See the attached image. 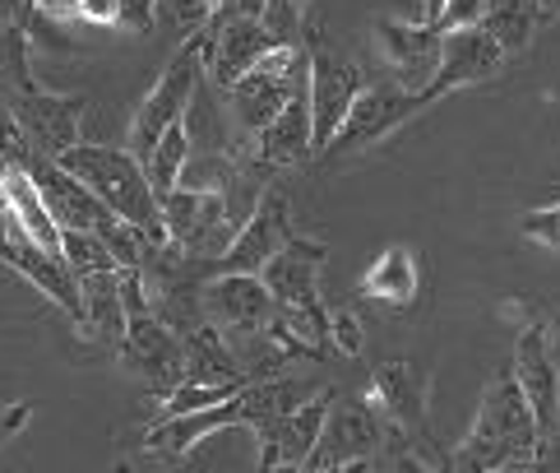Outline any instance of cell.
<instances>
[{
	"instance_id": "6da1fadb",
	"label": "cell",
	"mask_w": 560,
	"mask_h": 473,
	"mask_svg": "<svg viewBox=\"0 0 560 473\" xmlns=\"http://www.w3.org/2000/svg\"><path fill=\"white\" fill-rule=\"evenodd\" d=\"M542 450V431L528 408V394L514 377V362H505L487 381L482 400H477L468 437L454 450V469L458 473H487L500 464H533Z\"/></svg>"
},
{
	"instance_id": "7a4b0ae2",
	"label": "cell",
	"mask_w": 560,
	"mask_h": 473,
	"mask_svg": "<svg viewBox=\"0 0 560 473\" xmlns=\"http://www.w3.org/2000/svg\"><path fill=\"white\" fill-rule=\"evenodd\" d=\"M56 163L103 195V205L116 214V219H126L149 246H172V232H167V219H163V195L153 191L144 163H139L130 149L79 140L74 149H66L61 158H56Z\"/></svg>"
},
{
	"instance_id": "3957f363",
	"label": "cell",
	"mask_w": 560,
	"mask_h": 473,
	"mask_svg": "<svg viewBox=\"0 0 560 473\" xmlns=\"http://www.w3.org/2000/svg\"><path fill=\"white\" fill-rule=\"evenodd\" d=\"M209 79V70H205V47H199V37L190 33L186 43H182V51L167 61V70L158 74V84L149 89V97L139 103V112H135V126H130V153L144 163V158L158 149V140L172 130V126H182L186 122V112H190V103H195V93H199V84Z\"/></svg>"
},
{
	"instance_id": "277c9868",
	"label": "cell",
	"mask_w": 560,
	"mask_h": 473,
	"mask_svg": "<svg viewBox=\"0 0 560 473\" xmlns=\"http://www.w3.org/2000/svg\"><path fill=\"white\" fill-rule=\"evenodd\" d=\"M319 24L306 33V47H311V116H315V149L325 153L338 130H343L352 103L362 97L366 89V70L348 61V56H338L334 47L319 43Z\"/></svg>"
},
{
	"instance_id": "5b68a950",
	"label": "cell",
	"mask_w": 560,
	"mask_h": 473,
	"mask_svg": "<svg viewBox=\"0 0 560 473\" xmlns=\"http://www.w3.org/2000/svg\"><path fill=\"white\" fill-rule=\"evenodd\" d=\"M163 219H167L172 242L186 255H195V261H218L236 236V228L228 219V205L218 191L176 186L172 195H163Z\"/></svg>"
},
{
	"instance_id": "8992f818",
	"label": "cell",
	"mask_w": 560,
	"mask_h": 473,
	"mask_svg": "<svg viewBox=\"0 0 560 473\" xmlns=\"http://www.w3.org/2000/svg\"><path fill=\"white\" fill-rule=\"evenodd\" d=\"M14 122L24 130L33 158H61L66 149L79 145V126H84L89 97L79 93H43V89H14L10 93Z\"/></svg>"
},
{
	"instance_id": "52a82bcc",
	"label": "cell",
	"mask_w": 560,
	"mask_h": 473,
	"mask_svg": "<svg viewBox=\"0 0 560 473\" xmlns=\"http://www.w3.org/2000/svg\"><path fill=\"white\" fill-rule=\"evenodd\" d=\"M0 261H5L14 274H24V279L43 292L47 302H56L74 325H84V298H79V279L66 269L61 255H51L33 242L28 232H19V223L10 219L5 209H0Z\"/></svg>"
},
{
	"instance_id": "ba28073f",
	"label": "cell",
	"mask_w": 560,
	"mask_h": 473,
	"mask_svg": "<svg viewBox=\"0 0 560 473\" xmlns=\"http://www.w3.org/2000/svg\"><path fill=\"white\" fill-rule=\"evenodd\" d=\"M422 107H427L422 97L408 93V89H398V84H366L362 97L352 103L343 130H338V140L325 149V158H352V153L380 145L385 135H394L404 122H412Z\"/></svg>"
},
{
	"instance_id": "9c48e42d",
	"label": "cell",
	"mask_w": 560,
	"mask_h": 473,
	"mask_svg": "<svg viewBox=\"0 0 560 473\" xmlns=\"http://www.w3.org/2000/svg\"><path fill=\"white\" fill-rule=\"evenodd\" d=\"M121 358L135 377H144V385L158 394V400H167V394L186 381V339L167 321H158L153 311L135 315L126 325Z\"/></svg>"
},
{
	"instance_id": "30bf717a",
	"label": "cell",
	"mask_w": 560,
	"mask_h": 473,
	"mask_svg": "<svg viewBox=\"0 0 560 473\" xmlns=\"http://www.w3.org/2000/svg\"><path fill=\"white\" fill-rule=\"evenodd\" d=\"M514 377L528 394V408L537 418L542 441H551L560 431V362H556L547 321H533V325L518 330V339H514Z\"/></svg>"
},
{
	"instance_id": "8fae6325",
	"label": "cell",
	"mask_w": 560,
	"mask_h": 473,
	"mask_svg": "<svg viewBox=\"0 0 560 473\" xmlns=\"http://www.w3.org/2000/svg\"><path fill=\"white\" fill-rule=\"evenodd\" d=\"M380 446H385V423H380V413L362 400V394H357V400H334L325 431H319V446H315L306 469L325 473V469H343L357 460H375Z\"/></svg>"
},
{
	"instance_id": "7c38bea8",
	"label": "cell",
	"mask_w": 560,
	"mask_h": 473,
	"mask_svg": "<svg viewBox=\"0 0 560 473\" xmlns=\"http://www.w3.org/2000/svg\"><path fill=\"white\" fill-rule=\"evenodd\" d=\"M362 400L380 413V423H385L389 431H404V437H412V431L427 427L431 377H427V371H417L408 358H389V362H380L371 371V385H366Z\"/></svg>"
},
{
	"instance_id": "4fadbf2b",
	"label": "cell",
	"mask_w": 560,
	"mask_h": 473,
	"mask_svg": "<svg viewBox=\"0 0 560 473\" xmlns=\"http://www.w3.org/2000/svg\"><path fill=\"white\" fill-rule=\"evenodd\" d=\"M375 47L385 56V66L394 70V84L408 93H427V84L440 70V47L445 33L431 24H408V19H375Z\"/></svg>"
},
{
	"instance_id": "5bb4252c",
	"label": "cell",
	"mask_w": 560,
	"mask_h": 473,
	"mask_svg": "<svg viewBox=\"0 0 560 473\" xmlns=\"http://www.w3.org/2000/svg\"><path fill=\"white\" fill-rule=\"evenodd\" d=\"M292 242V205L283 191H269L259 209L236 228L232 246L218 255V274H265V265Z\"/></svg>"
},
{
	"instance_id": "9a60e30c",
	"label": "cell",
	"mask_w": 560,
	"mask_h": 473,
	"mask_svg": "<svg viewBox=\"0 0 560 473\" xmlns=\"http://www.w3.org/2000/svg\"><path fill=\"white\" fill-rule=\"evenodd\" d=\"M500 66H505V51L495 47V37L477 24V28H454L445 33V47H440V70L435 79L427 84V93H417L422 103H440V97H450L458 89H472L482 84V79H491Z\"/></svg>"
},
{
	"instance_id": "2e32d148",
	"label": "cell",
	"mask_w": 560,
	"mask_h": 473,
	"mask_svg": "<svg viewBox=\"0 0 560 473\" xmlns=\"http://www.w3.org/2000/svg\"><path fill=\"white\" fill-rule=\"evenodd\" d=\"M315 153V116H311V61L292 74V93L283 112L255 135V158L265 168H292Z\"/></svg>"
},
{
	"instance_id": "e0dca14e",
	"label": "cell",
	"mask_w": 560,
	"mask_h": 473,
	"mask_svg": "<svg viewBox=\"0 0 560 473\" xmlns=\"http://www.w3.org/2000/svg\"><path fill=\"white\" fill-rule=\"evenodd\" d=\"M273 292L259 274H213L205 284V315L223 334H259L273 325Z\"/></svg>"
},
{
	"instance_id": "ac0fdd59",
	"label": "cell",
	"mask_w": 560,
	"mask_h": 473,
	"mask_svg": "<svg viewBox=\"0 0 560 473\" xmlns=\"http://www.w3.org/2000/svg\"><path fill=\"white\" fill-rule=\"evenodd\" d=\"M33 176L43 186V200L51 209V219L61 223V232H103L116 214L103 205V195L84 186L74 172H66L56 158H33Z\"/></svg>"
},
{
	"instance_id": "d6986e66",
	"label": "cell",
	"mask_w": 560,
	"mask_h": 473,
	"mask_svg": "<svg viewBox=\"0 0 560 473\" xmlns=\"http://www.w3.org/2000/svg\"><path fill=\"white\" fill-rule=\"evenodd\" d=\"M195 37H199V33H195ZM199 47H205L209 84L228 93L236 79H246L259 61H265V51H273L278 43L269 37V28L259 24V19H232V24L218 28L213 37H199Z\"/></svg>"
},
{
	"instance_id": "ffe728a7",
	"label": "cell",
	"mask_w": 560,
	"mask_h": 473,
	"mask_svg": "<svg viewBox=\"0 0 560 473\" xmlns=\"http://www.w3.org/2000/svg\"><path fill=\"white\" fill-rule=\"evenodd\" d=\"M329 404H334V390L315 394L311 404H302L296 413H288V418L278 423V427L255 431V441H259V473H265V469H278V464L306 469L311 455H315V446H319V431H325Z\"/></svg>"
},
{
	"instance_id": "44dd1931",
	"label": "cell",
	"mask_w": 560,
	"mask_h": 473,
	"mask_svg": "<svg viewBox=\"0 0 560 473\" xmlns=\"http://www.w3.org/2000/svg\"><path fill=\"white\" fill-rule=\"evenodd\" d=\"M228 427H246V408H242V394L218 408H199V413H176V418H158L144 431V450L149 455H163V460H186L190 450L209 437V431H228Z\"/></svg>"
},
{
	"instance_id": "7402d4cb",
	"label": "cell",
	"mask_w": 560,
	"mask_h": 473,
	"mask_svg": "<svg viewBox=\"0 0 560 473\" xmlns=\"http://www.w3.org/2000/svg\"><path fill=\"white\" fill-rule=\"evenodd\" d=\"M325 246L306 242V236H292V242L265 265L259 279L269 284L278 307H325L319 302V269H325Z\"/></svg>"
},
{
	"instance_id": "603a6c76",
	"label": "cell",
	"mask_w": 560,
	"mask_h": 473,
	"mask_svg": "<svg viewBox=\"0 0 560 473\" xmlns=\"http://www.w3.org/2000/svg\"><path fill=\"white\" fill-rule=\"evenodd\" d=\"M0 209H5L10 219L19 223V232H28L43 251H51V255L66 251V232H61V223L51 219V209L43 200V186H37V176H33L28 163H10L5 182H0Z\"/></svg>"
},
{
	"instance_id": "cb8c5ba5",
	"label": "cell",
	"mask_w": 560,
	"mask_h": 473,
	"mask_svg": "<svg viewBox=\"0 0 560 473\" xmlns=\"http://www.w3.org/2000/svg\"><path fill=\"white\" fill-rule=\"evenodd\" d=\"M325 381H311V377H265V381H246L242 385V408H246V427L250 431H269L296 413L302 404H311L315 394H325Z\"/></svg>"
},
{
	"instance_id": "d4e9b609",
	"label": "cell",
	"mask_w": 560,
	"mask_h": 473,
	"mask_svg": "<svg viewBox=\"0 0 560 473\" xmlns=\"http://www.w3.org/2000/svg\"><path fill=\"white\" fill-rule=\"evenodd\" d=\"M296 70H302V66H296ZM292 74L278 79V74H265V70H250L246 79H236V84L228 89V112H232L236 135H242V140H246V135L255 140V135L265 130L278 112H283L288 93H292Z\"/></svg>"
},
{
	"instance_id": "484cf974",
	"label": "cell",
	"mask_w": 560,
	"mask_h": 473,
	"mask_svg": "<svg viewBox=\"0 0 560 473\" xmlns=\"http://www.w3.org/2000/svg\"><path fill=\"white\" fill-rule=\"evenodd\" d=\"M417 288H422V269H417V251L408 242H394L380 251L371 269L362 274V284H357V292L380 307H412Z\"/></svg>"
},
{
	"instance_id": "4316f807",
	"label": "cell",
	"mask_w": 560,
	"mask_h": 473,
	"mask_svg": "<svg viewBox=\"0 0 560 473\" xmlns=\"http://www.w3.org/2000/svg\"><path fill=\"white\" fill-rule=\"evenodd\" d=\"M79 298H84V330L97 344L121 348L126 325H130L126 302H121V269H103V274L79 279Z\"/></svg>"
},
{
	"instance_id": "83f0119b",
	"label": "cell",
	"mask_w": 560,
	"mask_h": 473,
	"mask_svg": "<svg viewBox=\"0 0 560 473\" xmlns=\"http://www.w3.org/2000/svg\"><path fill=\"white\" fill-rule=\"evenodd\" d=\"M542 24H551V19L537 0H487V14H482V28L495 37V47L505 56L528 51Z\"/></svg>"
},
{
	"instance_id": "f1b7e54d",
	"label": "cell",
	"mask_w": 560,
	"mask_h": 473,
	"mask_svg": "<svg viewBox=\"0 0 560 473\" xmlns=\"http://www.w3.org/2000/svg\"><path fill=\"white\" fill-rule=\"evenodd\" d=\"M190 153H195V145H190L186 122L172 126L163 140H158V149L144 158V172H149V182H153L158 195H172L176 186H182V172H186V163H190Z\"/></svg>"
},
{
	"instance_id": "f546056e",
	"label": "cell",
	"mask_w": 560,
	"mask_h": 473,
	"mask_svg": "<svg viewBox=\"0 0 560 473\" xmlns=\"http://www.w3.org/2000/svg\"><path fill=\"white\" fill-rule=\"evenodd\" d=\"M259 24L269 28V37H273L278 47L306 43V33L315 28L311 0H265V14H259Z\"/></svg>"
},
{
	"instance_id": "4dcf8cb0",
	"label": "cell",
	"mask_w": 560,
	"mask_h": 473,
	"mask_svg": "<svg viewBox=\"0 0 560 473\" xmlns=\"http://www.w3.org/2000/svg\"><path fill=\"white\" fill-rule=\"evenodd\" d=\"M242 394V385H209V381H182L167 400H158V418H176V413H199V408H218Z\"/></svg>"
},
{
	"instance_id": "1f68e13d",
	"label": "cell",
	"mask_w": 560,
	"mask_h": 473,
	"mask_svg": "<svg viewBox=\"0 0 560 473\" xmlns=\"http://www.w3.org/2000/svg\"><path fill=\"white\" fill-rule=\"evenodd\" d=\"M61 255H66V269L74 274V279H89V274H103V269H121L97 232H66Z\"/></svg>"
},
{
	"instance_id": "d6a6232c",
	"label": "cell",
	"mask_w": 560,
	"mask_h": 473,
	"mask_svg": "<svg viewBox=\"0 0 560 473\" xmlns=\"http://www.w3.org/2000/svg\"><path fill=\"white\" fill-rule=\"evenodd\" d=\"M213 10H218V0H158V19L182 33H199Z\"/></svg>"
},
{
	"instance_id": "836d02e7",
	"label": "cell",
	"mask_w": 560,
	"mask_h": 473,
	"mask_svg": "<svg viewBox=\"0 0 560 473\" xmlns=\"http://www.w3.org/2000/svg\"><path fill=\"white\" fill-rule=\"evenodd\" d=\"M329 344L343 353V358H362V348H366V330L362 321H357V311L352 307H338L329 311Z\"/></svg>"
},
{
	"instance_id": "e575fe53",
	"label": "cell",
	"mask_w": 560,
	"mask_h": 473,
	"mask_svg": "<svg viewBox=\"0 0 560 473\" xmlns=\"http://www.w3.org/2000/svg\"><path fill=\"white\" fill-rule=\"evenodd\" d=\"M518 232H524L528 242H537V246L560 251V200L542 205V209H528L524 219H518Z\"/></svg>"
},
{
	"instance_id": "d590c367",
	"label": "cell",
	"mask_w": 560,
	"mask_h": 473,
	"mask_svg": "<svg viewBox=\"0 0 560 473\" xmlns=\"http://www.w3.org/2000/svg\"><path fill=\"white\" fill-rule=\"evenodd\" d=\"M116 28L126 33H153L158 24V0H116Z\"/></svg>"
},
{
	"instance_id": "8d00e7d4",
	"label": "cell",
	"mask_w": 560,
	"mask_h": 473,
	"mask_svg": "<svg viewBox=\"0 0 560 473\" xmlns=\"http://www.w3.org/2000/svg\"><path fill=\"white\" fill-rule=\"evenodd\" d=\"M482 14H487V0H450V10L445 19H440V33H454V28H477L482 24Z\"/></svg>"
},
{
	"instance_id": "74e56055",
	"label": "cell",
	"mask_w": 560,
	"mask_h": 473,
	"mask_svg": "<svg viewBox=\"0 0 560 473\" xmlns=\"http://www.w3.org/2000/svg\"><path fill=\"white\" fill-rule=\"evenodd\" d=\"M116 0H84V10H79V19L84 24H97V28H116Z\"/></svg>"
},
{
	"instance_id": "f35d334b",
	"label": "cell",
	"mask_w": 560,
	"mask_h": 473,
	"mask_svg": "<svg viewBox=\"0 0 560 473\" xmlns=\"http://www.w3.org/2000/svg\"><path fill=\"white\" fill-rule=\"evenodd\" d=\"M33 10H43V14H51V19H79L84 0H33Z\"/></svg>"
},
{
	"instance_id": "ab89813d",
	"label": "cell",
	"mask_w": 560,
	"mask_h": 473,
	"mask_svg": "<svg viewBox=\"0 0 560 473\" xmlns=\"http://www.w3.org/2000/svg\"><path fill=\"white\" fill-rule=\"evenodd\" d=\"M417 5H422V24H440V19H445V10H450V0H417Z\"/></svg>"
},
{
	"instance_id": "60d3db41",
	"label": "cell",
	"mask_w": 560,
	"mask_h": 473,
	"mask_svg": "<svg viewBox=\"0 0 560 473\" xmlns=\"http://www.w3.org/2000/svg\"><path fill=\"white\" fill-rule=\"evenodd\" d=\"M547 330H551V348H556V362H560V315H551Z\"/></svg>"
},
{
	"instance_id": "b9f144b4",
	"label": "cell",
	"mask_w": 560,
	"mask_h": 473,
	"mask_svg": "<svg viewBox=\"0 0 560 473\" xmlns=\"http://www.w3.org/2000/svg\"><path fill=\"white\" fill-rule=\"evenodd\" d=\"M533 464H500V469H487V473H528Z\"/></svg>"
},
{
	"instance_id": "7bdbcfd3",
	"label": "cell",
	"mask_w": 560,
	"mask_h": 473,
	"mask_svg": "<svg viewBox=\"0 0 560 473\" xmlns=\"http://www.w3.org/2000/svg\"><path fill=\"white\" fill-rule=\"evenodd\" d=\"M537 5L547 10V19H560V0H537Z\"/></svg>"
},
{
	"instance_id": "ee69618b",
	"label": "cell",
	"mask_w": 560,
	"mask_h": 473,
	"mask_svg": "<svg viewBox=\"0 0 560 473\" xmlns=\"http://www.w3.org/2000/svg\"><path fill=\"white\" fill-rule=\"evenodd\" d=\"M14 5H19V10H24V19L33 14V0H14Z\"/></svg>"
},
{
	"instance_id": "f6af8a7d",
	"label": "cell",
	"mask_w": 560,
	"mask_h": 473,
	"mask_svg": "<svg viewBox=\"0 0 560 473\" xmlns=\"http://www.w3.org/2000/svg\"><path fill=\"white\" fill-rule=\"evenodd\" d=\"M5 172H10V158H5V153H0V182H5Z\"/></svg>"
}]
</instances>
